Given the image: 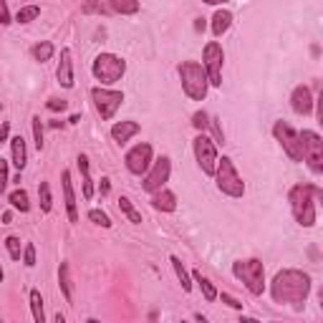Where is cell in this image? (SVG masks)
I'll return each mask as SVG.
<instances>
[{
    "mask_svg": "<svg viewBox=\"0 0 323 323\" xmlns=\"http://www.w3.org/2000/svg\"><path fill=\"white\" fill-rule=\"evenodd\" d=\"M318 119H323V94H321V99H318Z\"/></svg>",
    "mask_w": 323,
    "mask_h": 323,
    "instance_id": "49",
    "label": "cell"
},
{
    "mask_svg": "<svg viewBox=\"0 0 323 323\" xmlns=\"http://www.w3.org/2000/svg\"><path fill=\"white\" fill-rule=\"evenodd\" d=\"M169 172H172V162H169V157H159L154 164H152V169H147L142 187H144L147 192L162 189V187H164V182L169 179Z\"/></svg>",
    "mask_w": 323,
    "mask_h": 323,
    "instance_id": "12",
    "label": "cell"
},
{
    "mask_svg": "<svg viewBox=\"0 0 323 323\" xmlns=\"http://www.w3.org/2000/svg\"><path fill=\"white\" fill-rule=\"evenodd\" d=\"M99 10H101L99 0H84V8H81V13H84V15H91V13H99Z\"/></svg>",
    "mask_w": 323,
    "mask_h": 323,
    "instance_id": "39",
    "label": "cell"
},
{
    "mask_svg": "<svg viewBox=\"0 0 323 323\" xmlns=\"http://www.w3.org/2000/svg\"><path fill=\"white\" fill-rule=\"evenodd\" d=\"M8 182H10V177H8V162L0 159V194H5Z\"/></svg>",
    "mask_w": 323,
    "mask_h": 323,
    "instance_id": "36",
    "label": "cell"
},
{
    "mask_svg": "<svg viewBox=\"0 0 323 323\" xmlns=\"http://www.w3.org/2000/svg\"><path fill=\"white\" fill-rule=\"evenodd\" d=\"M220 298H222V303L225 306H230V308H235V311H242V303L235 298V296H230V293H217Z\"/></svg>",
    "mask_w": 323,
    "mask_h": 323,
    "instance_id": "40",
    "label": "cell"
},
{
    "mask_svg": "<svg viewBox=\"0 0 323 323\" xmlns=\"http://www.w3.org/2000/svg\"><path fill=\"white\" fill-rule=\"evenodd\" d=\"M111 8L121 15H134L139 13V0H109Z\"/></svg>",
    "mask_w": 323,
    "mask_h": 323,
    "instance_id": "25",
    "label": "cell"
},
{
    "mask_svg": "<svg viewBox=\"0 0 323 323\" xmlns=\"http://www.w3.org/2000/svg\"><path fill=\"white\" fill-rule=\"evenodd\" d=\"M10 205L15 207V210H20V212H28L30 210V202H28V192L25 189H15V192H10Z\"/></svg>",
    "mask_w": 323,
    "mask_h": 323,
    "instance_id": "29",
    "label": "cell"
},
{
    "mask_svg": "<svg viewBox=\"0 0 323 323\" xmlns=\"http://www.w3.org/2000/svg\"><path fill=\"white\" fill-rule=\"evenodd\" d=\"M232 275L245 283V288L253 296H263V291H265V268H263V263L258 258L232 263Z\"/></svg>",
    "mask_w": 323,
    "mask_h": 323,
    "instance_id": "4",
    "label": "cell"
},
{
    "mask_svg": "<svg viewBox=\"0 0 323 323\" xmlns=\"http://www.w3.org/2000/svg\"><path fill=\"white\" fill-rule=\"evenodd\" d=\"M273 134H275V139L280 142L283 152H286L293 162H303V142H301V134H298L296 129H291L286 121H275Z\"/></svg>",
    "mask_w": 323,
    "mask_h": 323,
    "instance_id": "9",
    "label": "cell"
},
{
    "mask_svg": "<svg viewBox=\"0 0 323 323\" xmlns=\"http://www.w3.org/2000/svg\"><path fill=\"white\" fill-rule=\"evenodd\" d=\"M124 162H127V169H129L132 174H137V177L147 174V169L152 167V147H149V144H137V147H132V149L127 152Z\"/></svg>",
    "mask_w": 323,
    "mask_h": 323,
    "instance_id": "13",
    "label": "cell"
},
{
    "mask_svg": "<svg viewBox=\"0 0 323 323\" xmlns=\"http://www.w3.org/2000/svg\"><path fill=\"white\" fill-rule=\"evenodd\" d=\"M38 199H40V210L51 212L53 197H51V184H48V182H40V184H38Z\"/></svg>",
    "mask_w": 323,
    "mask_h": 323,
    "instance_id": "28",
    "label": "cell"
},
{
    "mask_svg": "<svg viewBox=\"0 0 323 323\" xmlns=\"http://www.w3.org/2000/svg\"><path fill=\"white\" fill-rule=\"evenodd\" d=\"M5 248H8V253H10L13 260H20V240H18L15 235L5 237Z\"/></svg>",
    "mask_w": 323,
    "mask_h": 323,
    "instance_id": "33",
    "label": "cell"
},
{
    "mask_svg": "<svg viewBox=\"0 0 323 323\" xmlns=\"http://www.w3.org/2000/svg\"><path fill=\"white\" fill-rule=\"evenodd\" d=\"M291 106L296 114L301 116H308L313 111V96H311V89L308 86H296L293 94H291Z\"/></svg>",
    "mask_w": 323,
    "mask_h": 323,
    "instance_id": "14",
    "label": "cell"
},
{
    "mask_svg": "<svg viewBox=\"0 0 323 323\" xmlns=\"http://www.w3.org/2000/svg\"><path fill=\"white\" fill-rule=\"evenodd\" d=\"M127 73V61L114 53H99L94 61V76L101 81L104 86L116 84V81Z\"/></svg>",
    "mask_w": 323,
    "mask_h": 323,
    "instance_id": "6",
    "label": "cell"
},
{
    "mask_svg": "<svg viewBox=\"0 0 323 323\" xmlns=\"http://www.w3.org/2000/svg\"><path fill=\"white\" fill-rule=\"evenodd\" d=\"M58 283H61V291H63L66 303H73V283H71V275H68V263H61V268H58Z\"/></svg>",
    "mask_w": 323,
    "mask_h": 323,
    "instance_id": "23",
    "label": "cell"
},
{
    "mask_svg": "<svg viewBox=\"0 0 323 323\" xmlns=\"http://www.w3.org/2000/svg\"><path fill=\"white\" fill-rule=\"evenodd\" d=\"M109 189H111V179H109V177H104V179H101V184H99V194H101V197H106V194H109Z\"/></svg>",
    "mask_w": 323,
    "mask_h": 323,
    "instance_id": "43",
    "label": "cell"
},
{
    "mask_svg": "<svg viewBox=\"0 0 323 323\" xmlns=\"http://www.w3.org/2000/svg\"><path fill=\"white\" fill-rule=\"evenodd\" d=\"M23 263H25L28 268L35 265V245H33V242H28V245L23 248Z\"/></svg>",
    "mask_w": 323,
    "mask_h": 323,
    "instance_id": "38",
    "label": "cell"
},
{
    "mask_svg": "<svg viewBox=\"0 0 323 323\" xmlns=\"http://www.w3.org/2000/svg\"><path fill=\"white\" fill-rule=\"evenodd\" d=\"M8 134H10V124L5 121V124L0 127V144H3V142H8Z\"/></svg>",
    "mask_w": 323,
    "mask_h": 323,
    "instance_id": "44",
    "label": "cell"
},
{
    "mask_svg": "<svg viewBox=\"0 0 323 323\" xmlns=\"http://www.w3.org/2000/svg\"><path fill=\"white\" fill-rule=\"evenodd\" d=\"M78 121H81V114H73V116L68 119V124H78Z\"/></svg>",
    "mask_w": 323,
    "mask_h": 323,
    "instance_id": "50",
    "label": "cell"
},
{
    "mask_svg": "<svg viewBox=\"0 0 323 323\" xmlns=\"http://www.w3.org/2000/svg\"><path fill=\"white\" fill-rule=\"evenodd\" d=\"M10 154H13V164L23 172L25 164H28V152H25L23 137H13V139H10Z\"/></svg>",
    "mask_w": 323,
    "mask_h": 323,
    "instance_id": "19",
    "label": "cell"
},
{
    "mask_svg": "<svg viewBox=\"0 0 323 323\" xmlns=\"http://www.w3.org/2000/svg\"><path fill=\"white\" fill-rule=\"evenodd\" d=\"M154 197H152V205H154V210H159V212H174L177 210V197H174V192H169V189H157V192H152Z\"/></svg>",
    "mask_w": 323,
    "mask_h": 323,
    "instance_id": "17",
    "label": "cell"
},
{
    "mask_svg": "<svg viewBox=\"0 0 323 323\" xmlns=\"http://www.w3.org/2000/svg\"><path fill=\"white\" fill-rule=\"evenodd\" d=\"M192 147H194V157H197V164H199V169L205 172L207 177H212L215 174V167H217V144L210 139V137H205V134H197V139L192 142Z\"/></svg>",
    "mask_w": 323,
    "mask_h": 323,
    "instance_id": "8",
    "label": "cell"
},
{
    "mask_svg": "<svg viewBox=\"0 0 323 323\" xmlns=\"http://www.w3.org/2000/svg\"><path fill=\"white\" fill-rule=\"evenodd\" d=\"M30 124H33V139H35V149L40 152V149H43V121H40V116H33V119H30Z\"/></svg>",
    "mask_w": 323,
    "mask_h": 323,
    "instance_id": "32",
    "label": "cell"
},
{
    "mask_svg": "<svg viewBox=\"0 0 323 323\" xmlns=\"http://www.w3.org/2000/svg\"><path fill=\"white\" fill-rule=\"evenodd\" d=\"M194 30H205V18H197L194 20Z\"/></svg>",
    "mask_w": 323,
    "mask_h": 323,
    "instance_id": "45",
    "label": "cell"
},
{
    "mask_svg": "<svg viewBox=\"0 0 323 323\" xmlns=\"http://www.w3.org/2000/svg\"><path fill=\"white\" fill-rule=\"evenodd\" d=\"M89 220L96 222V225H101V227H111V217H109L104 210H91V212H89Z\"/></svg>",
    "mask_w": 323,
    "mask_h": 323,
    "instance_id": "35",
    "label": "cell"
},
{
    "mask_svg": "<svg viewBox=\"0 0 323 323\" xmlns=\"http://www.w3.org/2000/svg\"><path fill=\"white\" fill-rule=\"evenodd\" d=\"M0 111H3V104H0Z\"/></svg>",
    "mask_w": 323,
    "mask_h": 323,
    "instance_id": "52",
    "label": "cell"
},
{
    "mask_svg": "<svg viewBox=\"0 0 323 323\" xmlns=\"http://www.w3.org/2000/svg\"><path fill=\"white\" fill-rule=\"evenodd\" d=\"M51 111H66L68 109V101L66 99H48V104H46Z\"/></svg>",
    "mask_w": 323,
    "mask_h": 323,
    "instance_id": "41",
    "label": "cell"
},
{
    "mask_svg": "<svg viewBox=\"0 0 323 323\" xmlns=\"http://www.w3.org/2000/svg\"><path fill=\"white\" fill-rule=\"evenodd\" d=\"M48 127H51V129H61V127H63V121H61V119H53Z\"/></svg>",
    "mask_w": 323,
    "mask_h": 323,
    "instance_id": "47",
    "label": "cell"
},
{
    "mask_svg": "<svg viewBox=\"0 0 323 323\" xmlns=\"http://www.w3.org/2000/svg\"><path fill=\"white\" fill-rule=\"evenodd\" d=\"M301 142H303V159L308 162L311 172L321 174L323 172V139L316 132L306 129V132H301Z\"/></svg>",
    "mask_w": 323,
    "mask_h": 323,
    "instance_id": "10",
    "label": "cell"
},
{
    "mask_svg": "<svg viewBox=\"0 0 323 323\" xmlns=\"http://www.w3.org/2000/svg\"><path fill=\"white\" fill-rule=\"evenodd\" d=\"M61 187H63V199H66V210H68V220L78 222V210H76V194H73V184H71V172L63 169L61 174Z\"/></svg>",
    "mask_w": 323,
    "mask_h": 323,
    "instance_id": "16",
    "label": "cell"
},
{
    "mask_svg": "<svg viewBox=\"0 0 323 323\" xmlns=\"http://www.w3.org/2000/svg\"><path fill=\"white\" fill-rule=\"evenodd\" d=\"M119 210L124 212V215H127L134 225H139V222H142V215L134 210V205H132V199H129V197H119Z\"/></svg>",
    "mask_w": 323,
    "mask_h": 323,
    "instance_id": "30",
    "label": "cell"
},
{
    "mask_svg": "<svg viewBox=\"0 0 323 323\" xmlns=\"http://www.w3.org/2000/svg\"><path fill=\"white\" fill-rule=\"evenodd\" d=\"M270 293L275 303L303 306L311 293V275L303 270H280L270 283Z\"/></svg>",
    "mask_w": 323,
    "mask_h": 323,
    "instance_id": "1",
    "label": "cell"
},
{
    "mask_svg": "<svg viewBox=\"0 0 323 323\" xmlns=\"http://www.w3.org/2000/svg\"><path fill=\"white\" fill-rule=\"evenodd\" d=\"M169 263H172V268H174V273H177V278H179V283H182V291L189 293V291H192V275L187 273V268L182 265V260H179L177 255H172Z\"/></svg>",
    "mask_w": 323,
    "mask_h": 323,
    "instance_id": "24",
    "label": "cell"
},
{
    "mask_svg": "<svg viewBox=\"0 0 323 323\" xmlns=\"http://www.w3.org/2000/svg\"><path fill=\"white\" fill-rule=\"evenodd\" d=\"M222 61H225L222 46L217 40H210L205 46V51H202V66H205L210 86H222Z\"/></svg>",
    "mask_w": 323,
    "mask_h": 323,
    "instance_id": "7",
    "label": "cell"
},
{
    "mask_svg": "<svg viewBox=\"0 0 323 323\" xmlns=\"http://www.w3.org/2000/svg\"><path fill=\"white\" fill-rule=\"evenodd\" d=\"M38 15H40V8H38V5H25V8L18 10L15 20H18V23H30V20H35Z\"/></svg>",
    "mask_w": 323,
    "mask_h": 323,
    "instance_id": "31",
    "label": "cell"
},
{
    "mask_svg": "<svg viewBox=\"0 0 323 323\" xmlns=\"http://www.w3.org/2000/svg\"><path fill=\"white\" fill-rule=\"evenodd\" d=\"M202 3H207V5H222V3H227V0H202Z\"/></svg>",
    "mask_w": 323,
    "mask_h": 323,
    "instance_id": "48",
    "label": "cell"
},
{
    "mask_svg": "<svg viewBox=\"0 0 323 323\" xmlns=\"http://www.w3.org/2000/svg\"><path fill=\"white\" fill-rule=\"evenodd\" d=\"M13 222V212L8 210V212H3V225H10Z\"/></svg>",
    "mask_w": 323,
    "mask_h": 323,
    "instance_id": "46",
    "label": "cell"
},
{
    "mask_svg": "<svg viewBox=\"0 0 323 323\" xmlns=\"http://www.w3.org/2000/svg\"><path fill=\"white\" fill-rule=\"evenodd\" d=\"M30 311H33V321L35 323H43L46 313H43V298H40L38 291H30Z\"/></svg>",
    "mask_w": 323,
    "mask_h": 323,
    "instance_id": "27",
    "label": "cell"
},
{
    "mask_svg": "<svg viewBox=\"0 0 323 323\" xmlns=\"http://www.w3.org/2000/svg\"><path fill=\"white\" fill-rule=\"evenodd\" d=\"M51 56H53V43L51 40H40V43L33 46V58L35 61L46 63V61H51Z\"/></svg>",
    "mask_w": 323,
    "mask_h": 323,
    "instance_id": "26",
    "label": "cell"
},
{
    "mask_svg": "<svg viewBox=\"0 0 323 323\" xmlns=\"http://www.w3.org/2000/svg\"><path fill=\"white\" fill-rule=\"evenodd\" d=\"M192 280L199 286V291H202V296H205V301H207V303L217 301V288L212 286V280H210V278H205L199 270H194V273H192Z\"/></svg>",
    "mask_w": 323,
    "mask_h": 323,
    "instance_id": "22",
    "label": "cell"
},
{
    "mask_svg": "<svg viewBox=\"0 0 323 323\" xmlns=\"http://www.w3.org/2000/svg\"><path fill=\"white\" fill-rule=\"evenodd\" d=\"M179 78H182V89L192 101H205L207 89H210V81L205 73V66L197 63V61H184L179 66Z\"/></svg>",
    "mask_w": 323,
    "mask_h": 323,
    "instance_id": "3",
    "label": "cell"
},
{
    "mask_svg": "<svg viewBox=\"0 0 323 323\" xmlns=\"http://www.w3.org/2000/svg\"><path fill=\"white\" fill-rule=\"evenodd\" d=\"M215 134V144H225V134H222V127H220V119H210V124H207Z\"/></svg>",
    "mask_w": 323,
    "mask_h": 323,
    "instance_id": "37",
    "label": "cell"
},
{
    "mask_svg": "<svg viewBox=\"0 0 323 323\" xmlns=\"http://www.w3.org/2000/svg\"><path fill=\"white\" fill-rule=\"evenodd\" d=\"M230 25H232V13L230 10H217L212 15V33H215V38H222L230 30Z\"/></svg>",
    "mask_w": 323,
    "mask_h": 323,
    "instance_id": "21",
    "label": "cell"
},
{
    "mask_svg": "<svg viewBox=\"0 0 323 323\" xmlns=\"http://www.w3.org/2000/svg\"><path fill=\"white\" fill-rule=\"evenodd\" d=\"M212 177L217 179L220 192H225V194H230V197H242V194H245V182H242V177L237 174V169H235V164H232L230 157L217 159V167H215V174H212Z\"/></svg>",
    "mask_w": 323,
    "mask_h": 323,
    "instance_id": "5",
    "label": "cell"
},
{
    "mask_svg": "<svg viewBox=\"0 0 323 323\" xmlns=\"http://www.w3.org/2000/svg\"><path fill=\"white\" fill-rule=\"evenodd\" d=\"M91 99H94V106H96L99 116L101 119H111L116 114V109L121 106V101H124V94L96 86V89H91Z\"/></svg>",
    "mask_w": 323,
    "mask_h": 323,
    "instance_id": "11",
    "label": "cell"
},
{
    "mask_svg": "<svg viewBox=\"0 0 323 323\" xmlns=\"http://www.w3.org/2000/svg\"><path fill=\"white\" fill-rule=\"evenodd\" d=\"M56 76H58V84L63 89H73V61H71V51L68 48L61 51V61H58Z\"/></svg>",
    "mask_w": 323,
    "mask_h": 323,
    "instance_id": "15",
    "label": "cell"
},
{
    "mask_svg": "<svg viewBox=\"0 0 323 323\" xmlns=\"http://www.w3.org/2000/svg\"><path fill=\"white\" fill-rule=\"evenodd\" d=\"M137 134H139V124H137V121H119V124L111 127V137H114L116 144H127Z\"/></svg>",
    "mask_w": 323,
    "mask_h": 323,
    "instance_id": "18",
    "label": "cell"
},
{
    "mask_svg": "<svg viewBox=\"0 0 323 323\" xmlns=\"http://www.w3.org/2000/svg\"><path fill=\"white\" fill-rule=\"evenodd\" d=\"M207 124H210V116H207L205 111H194V116H192V127H194L197 132H205Z\"/></svg>",
    "mask_w": 323,
    "mask_h": 323,
    "instance_id": "34",
    "label": "cell"
},
{
    "mask_svg": "<svg viewBox=\"0 0 323 323\" xmlns=\"http://www.w3.org/2000/svg\"><path fill=\"white\" fill-rule=\"evenodd\" d=\"M323 192L313 184H296L291 189V210L301 227L316 225V199H321Z\"/></svg>",
    "mask_w": 323,
    "mask_h": 323,
    "instance_id": "2",
    "label": "cell"
},
{
    "mask_svg": "<svg viewBox=\"0 0 323 323\" xmlns=\"http://www.w3.org/2000/svg\"><path fill=\"white\" fill-rule=\"evenodd\" d=\"M8 23H13V20H10L8 3H5V0H0V25H8Z\"/></svg>",
    "mask_w": 323,
    "mask_h": 323,
    "instance_id": "42",
    "label": "cell"
},
{
    "mask_svg": "<svg viewBox=\"0 0 323 323\" xmlns=\"http://www.w3.org/2000/svg\"><path fill=\"white\" fill-rule=\"evenodd\" d=\"M76 164H78L81 177H84V199H91V197H94V179H91V174H89V157H86V154H78Z\"/></svg>",
    "mask_w": 323,
    "mask_h": 323,
    "instance_id": "20",
    "label": "cell"
},
{
    "mask_svg": "<svg viewBox=\"0 0 323 323\" xmlns=\"http://www.w3.org/2000/svg\"><path fill=\"white\" fill-rule=\"evenodd\" d=\"M3 278H5V273H3V268H0V283H3Z\"/></svg>",
    "mask_w": 323,
    "mask_h": 323,
    "instance_id": "51",
    "label": "cell"
}]
</instances>
